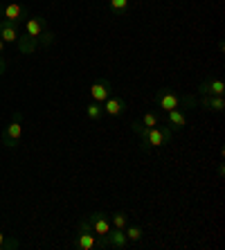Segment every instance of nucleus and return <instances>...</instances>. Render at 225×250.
Instances as JSON below:
<instances>
[{
	"label": "nucleus",
	"mask_w": 225,
	"mask_h": 250,
	"mask_svg": "<svg viewBox=\"0 0 225 250\" xmlns=\"http://www.w3.org/2000/svg\"><path fill=\"white\" fill-rule=\"evenodd\" d=\"M25 32H27V36H32V39L39 41V36L45 32V21L41 16H29V21L25 23Z\"/></svg>",
	"instance_id": "nucleus-9"
},
{
	"label": "nucleus",
	"mask_w": 225,
	"mask_h": 250,
	"mask_svg": "<svg viewBox=\"0 0 225 250\" xmlns=\"http://www.w3.org/2000/svg\"><path fill=\"white\" fill-rule=\"evenodd\" d=\"M110 226L117 228V230H124L128 226V216L124 212H115V214L110 216Z\"/></svg>",
	"instance_id": "nucleus-16"
},
{
	"label": "nucleus",
	"mask_w": 225,
	"mask_h": 250,
	"mask_svg": "<svg viewBox=\"0 0 225 250\" xmlns=\"http://www.w3.org/2000/svg\"><path fill=\"white\" fill-rule=\"evenodd\" d=\"M180 102H183V104H185L187 108H194V106L198 104V102H196V99H194V97H185V99H180Z\"/></svg>",
	"instance_id": "nucleus-22"
},
{
	"label": "nucleus",
	"mask_w": 225,
	"mask_h": 250,
	"mask_svg": "<svg viewBox=\"0 0 225 250\" xmlns=\"http://www.w3.org/2000/svg\"><path fill=\"white\" fill-rule=\"evenodd\" d=\"M201 104H203V108H207V111L221 113L225 108V99H223V95H203Z\"/></svg>",
	"instance_id": "nucleus-10"
},
{
	"label": "nucleus",
	"mask_w": 225,
	"mask_h": 250,
	"mask_svg": "<svg viewBox=\"0 0 225 250\" xmlns=\"http://www.w3.org/2000/svg\"><path fill=\"white\" fill-rule=\"evenodd\" d=\"M75 246L79 250H95V248H99V237L95 232H79Z\"/></svg>",
	"instance_id": "nucleus-7"
},
{
	"label": "nucleus",
	"mask_w": 225,
	"mask_h": 250,
	"mask_svg": "<svg viewBox=\"0 0 225 250\" xmlns=\"http://www.w3.org/2000/svg\"><path fill=\"white\" fill-rule=\"evenodd\" d=\"M2 145L12 149V146H18V142H14V140H9V138H2Z\"/></svg>",
	"instance_id": "nucleus-23"
},
{
	"label": "nucleus",
	"mask_w": 225,
	"mask_h": 250,
	"mask_svg": "<svg viewBox=\"0 0 225 250\" xmlns=\"http://www.w3.org/2000/svg\"><path fill=\"white\" fill-rule=\"evenodd\" d=\"M5 47H7V43H5V41H2V39H0V54L5 52Z\"/></svg>",
	"instance_id": "nucleus-25"
},
{
	"label": "nucleus",
	"mask_w": 225,
	"mask_h": 250,
	"mask_svg": "<svg viewBox=\"0 0 225 250\" xmlns=\"http://www.w3.org/2000/svg\"><path fill=\"white\" fill-rule=\"evenodd\" d=\"M16 47L20 54H32L36 50V39H32V36H18Z\"/></svg>",
	"instance_id": "nucleus-15"
},
{
	"label": "nucleus",
	"mask_w": 225,
	"mask_h": 250,
	"mask_svg": "<svg viewBox=\"0 0 225 250\" xmlns=\"http://www.w3.org/2000/svg\"><path fill=\"white\" fill-rule=\"evenodd\" d=\"M167 122L171 124V128H183L187 126V115L180 108H173V111L167 113Z\"/></svg>",
	"instance_id": "nucleus-14"
},
{
	"label": "nucleus",
	"mask_w": 225,
	"mask_h": 250,
	"mask_svg": "<svg viewBox=\"0 0 225 250\" xmlns=\"http://www.w3.org/2000/svg\"><path fill=\"white\" fill-rule=\"evenodd\" d=\"M110 82L108 79H99V82H95L93 86H90V97H93V102H97V104H104L106 99L110 97Z\"/></svg>",
	"instance_id": "nucleus-5"
},
{
	"label": "nucleus",
	"mask_w": 225,
	"mask_h": 250,
	"mask_svg": "<svg viewBox=\"0 0 225 250\" xmlns=\"http://www.w3.org/2000/svg\"><path fill=\"white\" fill-rule=\"evenodd\" d=\"M5 239H7V237H5L2 232H0V250H2V244H5Z\"/></svg>",
	"instance_id": "nucleus-26"
},
{
	"label": "nucleus",
	"mask_w": 225,
	"mask_h": 250,
	"mask_svg": "<svg viewBox=\"0 0 225 250\" xmlns=\"http://www.w3.org/2000/svg\"><path fill=\"white\" fill-rule=\"evenodd\" d=\"M20 18H23V7L18 2H9V5L2 7V21H9V23L16 25Z\"/></svg>",
	"instance_id": "nucleus-11"
},
{
	"label": "nucleus",
	"mask_w": 225,
	"mask_h": 250,
	"mask_svg": "<svg viewBox=\"0 0 225 250\" xmlns=\"http://www.w3.org/2000/svg\"><path fill=\"white\" fill-rule=\"evenodd\" d=\"M39 39H41V43H43V45H50V43H54V34H52V32H43Z\"/></svg>",
	"instance_id": "nucleus-21"
},
{
	"label": "nucleus",
	"mask_w": 225,
	"mask_h": 250,
	"mask_svg": "<svg viewBox=\"0 0 225 250\" xmlns=\"http://www.w3.org/2000/svg\"><path fill=\"white\" fill-rule=\"evenodd\" d=\"M86 115L90 117V120H99V117L104 115V108H102V104L93 102V104H88V106H86Z\"/></svg>",
	"instance_id": "nucleus-18"
},
{
	"label": "nucleus",
	"mask_w": 225,
	"mask_h": 250,
	"mask_svg": "<svg viewBox=\"0 0 225 250\" xmlns=\"http://www.w3.org/2000/svg\"><path fill=\"white\" fill-rule=\"evenodd\" d=\"M133 133L140 138V146H142V151H149V149H158V146L167 145L169 140L173 138V128L171 126L146 128V126H142V122H133Z\"/></svg>",
	"instance_id": "nucleus-1"
},
{
	"label": "nucleus",
	"mask_w": 225,
	"mask_h": 250,
	"mask_svg": "<svg viewBox=\"0 0 225 250\" xmlns=\"http://www.w3.org/2000/svg\"><path fill=\"white\" fill-rule=\"evenodd\" d=\"M124 232H126L128 241H140V239H142V228L135 226V223H131V226L124 228Z\"/></svg>",
	"instance_id": "nucleus-17"
},
{
	"label": "nucleus",
	"mask_w": 225,
	"mask_h": 250,
	"mask_svg": "<svg viewBox=\"0 0 225 250\" xmlns=\"http://www.w3.org/2000/svg\"><path fill=\"white\" fill-rule=\"evenodd\" d=\"M88 221H90V230H93L97 237H104V234H108L110 230H113L110 219L104 214V212H95V214H90L88 216Z\"/></svg>",
	"instance_id": "nucleus-4"
},
{
	"label": "nucleus",
	"mask_w": 225,
	"mask_h": 250,
	"mask_svg": "<svg viewBox=\"0 0 225 250\" xmlns=\"http://www.w3.org/2000/svg\"><path fill=\"white\" fill-rule=\"evenodd\" d=\"M0 39L5 43H16L18 41V29L9 21H0Z\"/></svg>",
	"instance_id": "nucleus-12"
},
{
	"label": "nucleus",
	"mask_w": 225,
	"mask_h": 250,
	"mask_svg": "<svg viewBox=\"0 0 225 250\" xmlns=\"http://www.w3.org/2000/svg\"><path fill=\"white\" fill-rule=\"evenodd\" d=\"M128 246V237L124 230H117V228H113L108 234H104V237H99V248H126Z\"/></svg>",
	"instance_id": "nucleus-2"
},
{
	"label": "nucleus",
	"mask_w": 225,
	"mask_h": 250,
	"mask_svg": "<svg viewBox=\"0 0 225 250\" xmlns=\"http://www.w3.org/2000/svg\"><path fill=\"white\" fill-rule=\"evenodd\" d=\"M2 72H5V59L0 57V75H2Z\"/></svg>",
	"instance_id": "nucleus-24"
},
{
	"label": "nucleus",
	"mask_w": 225,
	"mask_h": 250,
	"mask_svg": "<svg viewBox=\"0 0 225 250\" xmlns=\"http://www.w3.org/2000/svg\"><path fill=\"white\" fill-rule=\"evenodd\" d=\"M198 93L201 95H223L225 93V83L221 82L219 77H212V79H207L205 83H201Z\"/></svg>",
	"instance_id": "nucleus-8"
},
{
	"label": "nucleus",
	"mask_w": 225,
	"mask_h": 250,
	"mask_svg": "<svg viewBox=\"0 0 225 250\" xmlns=\"http://www.w3.org/2000/svg\"><path fill=\"white\" fill-rule=\"evenodd\" d=\"M142 126H146V128L160 126V120H158L156 113H144V117H142Z\"/></svg>",
	"instance_id": "nucleus-19"
},
{
	"label": "nucleus",
	"mask_w": 225,
	"mask_h": 250,
	"mask_svg": "<svg viewBox=\"0 0 225 250\" xmlns=\"http://www.w3.org/2000/svg\"><path fill=\"white\" fill-rule=\"evenodd\" d=\"M156 104H158V108L169 113V111H173V108L180 106V97L173 93V90H169V88H162V90H158V95H156Z\"/></svg>",
	"instance_id": "nucleus-3"
},
{
	"label": "nucleus",
	"mask_w": 225,
	"mask_h": 250,
	"mask_svg": "<svg viewBox=\"0 0 225 250\" xmlns=\"http://www.w3.org/2000/svg\"><path fill=\"white\" fill-rule=\"evenodd\" d=\"M20 135H23V124H20V115L16 113V117L7 124L5 135H2V138H9V140H14V142H18V140H20Z\"/></svg>",
	"instance_id": "nucleus-13"
},
{
	"label": "nucleus",
	"mask_w": 225,
	"mask_h": 250,
	"mask_svg": "<svg viewBox=\"0 0 225 250\" xmlns=\"http://www.w3.org/2000/svg\"><path fill=\"white\" fill-rule=\"evenodd\" d=\"M128 5H131V0H110V9L113 12H126Z\"/></svg>",
	"instance_id": "nucleus-20"
},
{
	"label": "nucleus",
	"mask_w": 225,
	"mask_h": 250,
	"mask_svg": "<svg viewBox=\"0 0 225 250\" xmlns=\"http://www.w3.org/2000/svg\"><path fill=\"white\" fill-rule=\"evenodd\" d=\"M102 108H104L106 115L117 117V115H122V113L126 111V102H124L120 95H110V97L106 99L104 104H102Z\"/></svg>",
	"instance_id": "nucleus-6"
}]
</instances>
